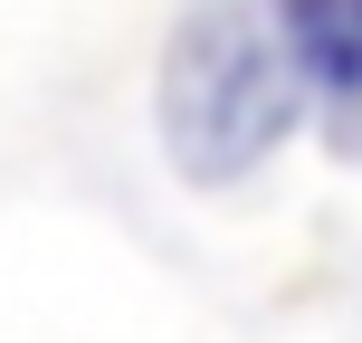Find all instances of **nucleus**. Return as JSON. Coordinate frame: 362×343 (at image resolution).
<instances>
[{
  "label": "nucleus",
  "instance_id": "nucleus-2",
  "mask_svg": "<svg viewBox=\"0 0 362 343\" xmlns=\"http://www.w3.org/2000/svg\"><path fill=\"white\" fill-rule=\"evenodd\" d=\"M276 29H286L305 86L325 95H362V0H267Z\"/></svg>",
  "mask_w": 362,
  "mask_h": 343
},
{
  "label": "nucleus",
  "instance_id": "nucleus-1",
  "mask_svg": "<svg viewBox=\"0 0 362 343\" xmlns=\"http://www.w3.org/2000/svg\"><path fill=\"white\" fill-rule=\"evenodd\" d=\"M163 153L181 181H238L257 172L305 115V67L267 0H191L163 38L153 76Z\"/></svg>",
  "mask_w": 362,
  "mask_h": 343
}]
</instances>
